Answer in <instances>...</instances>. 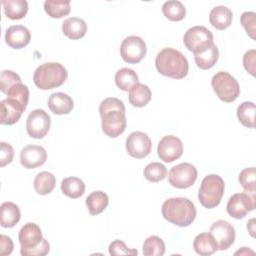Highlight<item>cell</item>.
<instances>
[{
  "label": "cell",
  "instance_id": "39",
  "mask_svg": "<svg viewBox=\"0 0 256 256\" xmlns=\"http://www.w3.org/2000/svg\"><path fill=\"white\" fill-rule=\"evenodd\" d=\"M240 22L245 29L246 33L255 40L256 33V13L255 12H244L240 17Z\"/></svg>",
  "mask_w": 256,
  "mask_h": 256
},
{
  "label": "cell",
  "instance_id": "37",
  "mask_svg": "<svg viewBox=\"0 0 256 256\" xmlns=\"http://www.w3.org/2000/svg\"><path fill=\"white\" fill-rule=\"evenodd\" d=\"M8 98H13L21 102L25 107H27L29 100V89L22 82L13 85L6 93Z\"/></svg>",
  "mask_w": 256,
  "mask_h": 256
},
{
  "label": "cell",
  "instance_id": "9",
  "mask_svg": "<svg viewBox=\"0 0 256 256\" xmlns=\"http://www.w3.org/2000/svg\"><path fill=\"white\" fill-rule=\"evenodd\" d=\"M147 48L145 41L139 36L126 37L120 46V55L126 63L137 64L146 55Z\"/></svg>",
  "mask_w": 256,
  "mask_h": 256
},
{
  "label": "cell",
  "instance_id": "28",
  "mask_svg": "<svg viewBox=\"0 0 256 256\" xmlns=\"http://www.w3.org/2000/svg\"><path fill=\"white\" fill-rule=\"evenodd\" d=\"M34 189L39 195H47L53 191L56 185V177L48 171L40 172L36 175L34 182Z\"/></svg>",
  "mask_w": 256,
  "mask_h": 256
},
{
  "label": "cell",
  "instance_id": "41",
  "mask_svg": "<svg viewBox=\"0 0 256 256\" xmlns=\"http://www.w3.org/2000/svg\"><path fill=\"white\" fill-rule=\"evenodd\" d=\"M49 251H50V244L45 238H43L41 243L36 247L20 253L22 256H44L48 254Z\"/></svg>",
  "mask_w": 256,
  "mask_h": 256
},
{
  "label": "cell",
  "instance_id": "34",
  "mask_svg": "<svg viewBox=\"0 0 256 256\" xmlns=\"http://www.w3.org/2000/svg\"><path fill=\"white\" fill-rule=\"evenodd\" d=\"M165 253V243L158 236L146 238L143 244V254L145 256H162Z\"/></svg>",
  "mask_w": 256,
  "mask_h": 256
},
{
  "label": "cell",
  "instance_id": "19",
  "mask_svg": "<svg viewBox=\"0 0 256 256\" xmlns=\"http://www.w3.org/2000/svg\"><path fill=\"white\" fill-rule=\"evenodd\" d=\"M74 107L72 98L63 92H56L50 95L48 99V108L56 115L69 114Z\"/></svg>",
  "mask_w": 256,
  "mask_h": 256
},
{
  "label": "cell",
  "instance_id": "35",
  "mask_svg": "<svg viewBox=\"0 0 256 256\" xmlns=\"http://www.w3.org/2000/svg\"><path fill=\"white\" fill-rule=\"evenodd\" d=\"M143 174L148 181L156 183L162 181L167 176V169L159 162H152L144 168Z\"/></svg>",
  "mask_w": 256,
  "mask_h": 256
},
{
  "label": "cell",
  "instance_id": "29",
  "mask_svg": "<svg viewBox=\"0 0 256 256\" xmlns=\"http://www.w3.org/2000/svg\"><path fill=\"white\" fill-rule=\"evenodd\" d=\"M137 73L130 68H121L115 74V83L117 87L123 91H129L138 82Z\"/></svg>",
  "mask_w": 256,
  "mask_h": 256
},
{
  "label": "cell",
  "instance_id": "12",
  "mask_svg": "<svg viewBox=\"0 0 256 256\" xmlns=\"http://www.w3.org/2000/svg\"><path fill=\"white\" fill-rule=\"evenodd\" d=\"M125 146L130 156L136 159H142L148 156L151 152L152 142L146 133L134 131L126 138Z\"/></svg>",
  "mask_w": 256,
  "mask_h": 256
},
{
  "label": "cell",
  "instance_id": "15",
  "mask_svg": "<svg viewBox=\"0 0 256 256\" xmlns=\"http://www.w3.org/2000/svg\"><path fill=\"white\" fill-rule=\"evenodd\" d=\"M47 159L46 150L39 145L29 144L20 152V163L26 169H35L45 163Z\"/></svg>",
  "mask_w": 256,
  "mask_h": 256
},
{
  "label": "cell",
  "instance_id": "25",
  "mask_svg": "<svg viewBox=\"0 0 256 256\" xmlns=\"http://www.w3.org/2000/svg\"><path fill=\"white\" fill-rule=\"evenodd\" d=\"M1 4L5 15L12 20L24 18L28 11V3L26 0H4Z\"/></svg>",
  "mask_w": 256,
  "mask_h": 256
},
{
  "label": "cell",
  "instance_id": "18",
  "mask_svg": "<svg viewBox=\"0 0 256 256\" xmlns=\"http://www.w3.org/2000/svg\"><path fill=\"white\" fill-rule=\"evenodd\" d=\"M31 34L28 28L23 25H13L5 32V42L13 49H22L29 44Z\"/></svg>",
  "mask_w": 256,
  "mask_h": 256
},
{
  "label": "cell",
  "instance_id": "17",
  "mask_svg": "<svg viewBox=\"0 0 256 256\" xmlns=\"http://www.w3.org/2000/svg\"><path fill=\"white\" fill-rule=\"evenodd\" d=\"M1 118L0 122L3 125H13L19 121L26 107L16 99L6 98L1 100Z\"/></svg>",
  "mask_w": 256,
  "mask_h": 256
},
{
  "label": "cell",
  "instance_id": "44",
  "mask_svg": "<svg viewBox=\"0 0 256 256\" xmlns=\"http://www.w3.org/2000/svg\"><path fill=\"white\" fill-rule=\"evenodd\" d=\"M14 244L13 241L10 237L6 235H1L0 236V254L2 256H7L10 255L13 251Z\"/></svg>",
  "mask_w": 256,
  "mask_h": 256
},
{
  "label": "cell",
  "instance_id": "13",
  "mask_svg": "<svg viewBox=\"0 0 256 256\" xmlns=\"http://www.w3.org/2000/svg\"><path fill=\"white\" fill-rule=\"evenodd\" d=\"M157 153L159 158L166 162L171 163L179 159L183 154L182 141L173 135H166L158 143Z\"/></svg>",
  "mask_w": 256,
  "mask_h": 256
},
{
  "label": "cell",
  "instance_id": "11",
  "mask_svg": "<svg viewBox=\"0 0 256 256\" xmlns=\"http://www.w3.org/2000/svg\"><path fill=\"white\" fill-rule=\"evenodd\" d=\"M51 125V118L43 109L33 110L27 117L26 130L30 137L35 139L44 138Z\"/></svg>",
  "mask_w": 256,
  "mask_h": 256
},
{
  "label": "cell",
  "instance_id": "31",
  "mask_svg": "<svg viewBox=\"0 0 256 256\" xmlns=\"http://www.w3.org/2000/svg\"><path fill=\"white\" fill-rule=\"evenodd\" d=\"M162 13L168 20L177 22L185 18L186 8L182 2L177 0H170L166 1L162 5Z\"/></svg>",
  "mask_w": 256,
  "mask_h": 256
},
{
  "label": "cell",
  "instance_id": "32",
  "mask_svg": "<svg viewBox=\"0 0 256 256\" xmlns=\"http://www.w3.org/2000/svg\"><path fill=\"white\" fill-rule=\"evenodd\" d=\"M44 10L51 18H62L70 13V1L46 0L44 2Z\"/></svg>",
  "mask_w": 256,
  "mask_h": 256
},
{
  "label": "cell",
  "instance_id": "33",
  "mask_svg": "<svg viewBox=\"0 0 256 256\" xmlns=\"http://www.w3.org/2000/svg\"><path fill=\"white\" fill-rule=\"evenodd\" d=\"M218 58H219V51L215 44H213L205 52L194 55V60L197 67L202 70H208L212 68L218 61Z\"/></svg>",
  "mask_w": 256,
  "mask_h": 256
},
{
  "label": "cell",
  "instance_id": "6",
  "mask_svg": "<svg viewBox=\"0 0 256 256\" xmlns=\"http://www.w3.org/2000/svg\"><path fill=\"white\" fill-rule=\"evenodd\" d=\"M211 86L218 98L226 103L235 101L240 94V87L237 80L225 71H219L213 75Z\"/></svg>",
  "mask_w": 256,
  "mask_h": 256
},
{
  "label": "cell",
  "instance_id": "43",
  "mask_svg": "<svg viewBox=\"0 0 256 256\" xmlns=\"http://www.w3.org/2000/svg\"><path fill=\"white\" fill-rule=\"evenodd\" d=\"M255 57H256V50L251 49L245 52L243 56V65L244 68L248 73L252 76H255Z\"/></svg>",
  "mask_w": 256,
  "mask_h": 256
},
{
  "label": "cell",
  "instance_id": "3",
  "mask_svg": "<svg viewBox=\"0 0 256 256\" xmlns=\"http://www.w3.org/2000/svg\"><path fill=\"white\" fill-rule=\"evenodd\" d=\"M155 67L161 75L173 79H183L189 70L187 58L173 48H164L157 54Z\"/></svg>",
  "mask_w": 256,
  "mask_h": 256
},
{
  "label": "cell",
  "instance_id": "10",
  "mask_svg": "<svg viewBox=\"0 0 256 256\" xmlns=\"http://www.w3.org/2000/svg\"><path fill=\"white\" fill-rule=\"evenodd\" d=\"M254 194L255 193H252V195L247 193L233 194L227 202V213L235 219L244 218L256 207V198Z\"/></svg>",
  "mask_w": 256,
  "mask_h": 256
},
{
  "label": "cell",
  "instance_id": "20",
  "mask_svg": "<svg viewBox=\"0 0 256 256\" xmlns=\"http://www.w3.org/2000/svg\"><path fill=\"white\" fill-rule=\"evenodd\" d=\"M63 34L72 40H78L85 36L87 32V24L82 18L70 17L62 23Z\"/></svg>",
  "mask_w": 256,
  "mask_h": 256
},
{
  "label": "cell",
  "instance_id": "46",
  "mask_svg": "<svg viewBox=\"0 0 256 256\" xmlns=\"http://www.w3.org/2000/svg\"><path fill=\"white\" fill-rule=\"evenodd\" d=\"M249 253L253 255V254H254V251L248 249L247 247H242V249H240V250H238V251L235 252V255H237V254H240V255H248Z\"/></svg>",
  "mask_w": 256,
  "mask_h": 256
},
{
  "label": "cell",
  "instance_id": "27",
  "mask_svg": "<svg viewBox=\"0 0 256 256\" xmlns=\"http://www.w3.org/2000/svg\"><path fill=\"white\" fill-rule=\"evenodd\" d=\"M109 204V198L103 191H94L86 198V206L91 215L102 213Z\"/></svg>",
  "mask_w": 256,
  "mask_h": 256
},
{
  "label": "cell",
  "instance_id": "8",
  "mask_svg": "<svg viewBox=\"0 0 256 256\" xmlns=\"http://www.w3.org/2000/svg\"><path fill=\"white\" fill-rule=\"evenodd\" d=\"M197 169L191 163H180L172 167L168 173V181L171 186L178 189L191 187L197 179Z\"/></svg>",
  "mask_w": 256,
  "mask_h": 256
},
{
  "label": "cell",
  "instance_id": "40",
  "mask_svg": "<svg viewBox=\"0 0 256 256\" xmlns=\"http://www.w3.org/2000/svg\"><path fill=\"white\" fill-rule=\"evenodd\" d=\"M110 255H137L138 251L136 249H128L125 243L119 239L114 240L110 243L109 247Z\"/></svg>",
  "mask_w": 256,
  "mask_h": 256
},
{
  "label": "cell",
  "instance_id": "24",
  "mask_svg": "<svg viewBox=\"0 0 256 256\" xmlns=\"http://www.w3.org/2000/svg\"><path fill=\"white\" fill-rule=\"evenodd\" d=\"M151 90L150 88L142 83L135 84L130 90L128 94L129 103L134 107H144L151 100Z\"/></svg>",
  "mask_w": 256,
  "mask_h": 256
},
{
  "label": "cell",
  "instance_id": "38",
  "mask_svg": "<svg viewBox=\"0 0 256 256\" xmlns=\"http://www.w3.org/2000/svg\"><path fill=\"white\" fill-rule=\"evenodd\" d=\"M21 83L20 76L11 71V70H3L0 75V90L3 93H7V91L15 84Z\"/></svg>",
  "mask_w": 256,
  "mask_h": 256
},
{
  "label": "cell",
  "instance_id": "5",
  "mask_svg": "<svg viewBox=\"0 0 256 256\" xmlns=\"http://www.w3.org/2000/svg\"><path fill=\"white\" fill-rule=\"evenodd\" d=\"M224 190V180L217 174H209L205 176L201 182L198 200L200 204L207 209L215 208L220 204Z\"/></svg>",
  "mask_w": 256,
  "mask_h": 256
},
{
  "label": "cell",
  "instance_id": "14",
  "mask_svg": "<svg viewBox=\"0 0 256 256\" xmlns=\"http://www.w3.org/2000/svg\"><path fill=\"white\" fill-rule=\"evenodd\" d=\"M212 236L214 237L217 245H218V250H226L235 241L236 233L233 225L229 223L228 221L225 220H217L215 221L209 231Z\"/></svg>",
  "mask_w": 256,
  "mask_h": 256
},
{
  "label": "cell",
  "instance_id": "22",
  "mask_svg": "<svg viewBox=\"0 0 256 256\" xmlns=\"http://www.w3.org/2000/svg\"><path fill=\"white\" fill-rule=\"evenodd\" d=\"M193 248L198 255L209 256L218 250V245L210 232H203L195 237Z\"/></svg>",
  "mask_w": 256,
  "mask_h": 256
},
{
  "label": "cell",
  "instance_id": "26",
  "mask_svg": "<svg viewBox=\"0 0 256 256\" xmlns=\"http://www.w3.org/2000/svg\"><path fill=\"white\" fill-rule=\"evenodd\" d=\"M61 191L69 198L77 199L85 192V184L82 179L78 177H67L61 182Z\"/></svg>",
  "mask_w": 256,
  "mask_h": 256
},
{
  "label": "cell",
  "instance_id": "42",
  "mask_svg": "<svg viewBox=\"0 0 256 256\" xmlns=\"http://www.w3.org/2000/svg\"><path fill=\"white\" fill-rule=\"evenodd\" d=\"M1 146V152H0V166L4 167L7 164L11 163L14 157V149L13 147L6 143V142H1L0 143Z\"/></svg>",
  "mask_w": 256,
  "mask_h": 256
},
{
  "label": "cell",
  "instance_id": "45",
  "mask_svg": "<svg viewBox=\"0 0 256 256\" xmlns=\"http://www.w3.org/2000/svg\"><path fill=\"white\" fill-rule=\"evenodd\" d=\"M247 230L252 237H255V218H252L247 222Z\"/></svg>",
  "mask_w": 256,
  "mask_h": 256
},
{
  "label": "cell",
  "instance_id": "36",
  "mask_svg": "<svg viewBox=\"0 0 256 256\" xmlns=\"http://www.w3.org/2000/svg\"><path fill=\"white\" fill-rule=\"evenodd\" d=\"M239 182L245 191L255 193L256 191V172L255 167H248L239 173Z\"/></svg>",
  "mask_w": 256,
  "mask_h": 256
},
{
  "label": "cell",
  "instance_id": "30",
  "mask_svg": "<svg viewBox=\"0 0 256 256\" xmlns=\"http://www.w3.org/2000/svg\"><path fill=\"white\" fill-rule=\"evenodd\" d=\"M255 112H256L255 104L251 101H245V102H242L237 107V118L243 126L247 128H254Z\"/></svg>",
  "mask_w": 256,
  "mask_h": 256
},
{
  "label": "cell",
  "instance_id": "16",
  "mask_svg": "<svg viewBox=\"0 0 256 256\" xmlns=\"http://www.w3.org/2000/svg\"><path fill=\"white\" fill-rule=\"evenodd\" d=\"M18 239L21 247L20 252H23L39 245L43 240V235L40 227L37 224L28 222L20 229Z\"/></svg>",
  "mask_w": 256,
  "mask_h": 256
},
{
  "label": "cell",
  "instance_id": "7",
  "mask_svg": "<svg viewBox=\"0 0 256 256\" xmlns=\"http://www.w3.org/2000/svg\"><path fill=\"white\" fill-rule=\"evenodd\" d=\"M213 39L212 32L204 26H193L183 36L185 47L194 55L208 50L214 44Z\"/></svg>",
  "mask_w": 256,
  "mask_h": 256
},
{
  "label": "cell",
  "instance_id": "2",
  "mask_svg": "<svg viewBox=\"0 0 256 256\" xmlns=\"http://www.w3.org/2000/svg\"><path fill=\"white\" fill-rule=\"evenodd\" d=\"M161 212L165 220L179 227L191 225L196 218L194 203L184 197H174L165 200L162 204Z\"/></svg>",
  "mask_w": 256,
  "mask_h": 256
},
{
  "label": "cell",
  "instance_id": "23",
  "mask_svg": "<svg viewBox=\"0 0 256 256\" xmlns=\"http://www.w3.org/2000/svg\"><path fill=\"white\" fill-rule=\"evenodd\" d=\"M0 224L4 228L14 227L21 218V213L18 205L13 202H4L0 207Z\"/></svg>",
  "mask_w": 256,
  "mask_h": 256
},
{
  "label": "cell",
  "instance_id": "4",
  "mask_svg": "<svg viewBox=\"0 0 256 256\" xmlns=\"http://www.w3.org/2000/svg\"><path fill=\"white\" fill-rule=\"evenodd\" d=\"M68 78L67 69L58 62H46L38 66L33 82L41 90H50L61 86Z\"/></svg>",
  "mask_w": 256,
  "mask_h": 256
},
{
  "label": "cell",
  "instance_id": "1",
  "mask_svg": "<svg viewBox=\"0 0 256 256\" xmlns=\"http://www.w3.org/2000/svg\"><path fill=\"white\" fill-rule=\"evenodd\" d=\"M125 112V106L118 98L109 97L100 103L101 128L106 136L116 138L125 131L127 125Z\"/></svg>",
  "mask_w": 256,
  "mask_h": 256
},
{
  "label": "cell",
  "instance_id": "21",
  "mask_svg": "<svg viewBox=\"0 0 256 256\" xmlns=\"http://www.w3.org/2000/svg\"><path fill=\"white\" fill-rule=\"evenodd\" d=\"M233 13L230 8L222 5L214 7L209 14L210 24L218 30L227 29L231 25Z\"/></svg>",
  "mask_w": 256,
  "mask_h": 256
}]
</instances>
